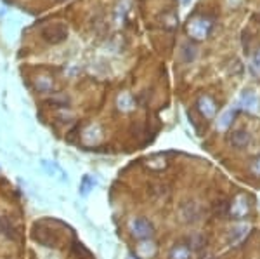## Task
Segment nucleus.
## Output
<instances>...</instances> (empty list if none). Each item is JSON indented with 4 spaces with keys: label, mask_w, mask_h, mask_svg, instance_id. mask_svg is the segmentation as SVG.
I'll return each instance as SVG.
<instances>
[{
    "label": "nucleus",
    "mask_w": 260,
    "mask_h": 259,
    "mask_svg": "<svg viewBox=\"0 0 260 259\" xmlns=\"http://www.w3.org/2000/svg\"><path fill=\"white\" fill-rule=\"evenodd\" d=\"M212 28H214V19L208 16H194L187 23V35L194 40H203L210 35Z\"/></svg>",
    "instance_id": "1"
},
{
    "label": "nucleus",
    "mask_w": 260,
    "mask_h": 259,
    "mask_svg": "<svg viewBox=\"0 0 260 259\" xmlns=\"http://www.w3.org/2000/svg\"><path fill=\"white\" fill-rule=\"evenodd\" d=\"M32 237L33 240L39 242L43 247H57V244H59V237H57L56 231L50 230V228L42 226V224H37V226L33 228Z\"/></svg>",
    "instance_id": "2"
},
{
    "label": "nucleus",
    "mask_w": 260,
    "mask_h": 259,
    "mask_svg": "<svg viewBox=\"0 0 260 259\" xmlns=\"http://www.w3.org/2000/svg\"><path fill=\"white\" fill-rule=\"evenodd\" d=\"M130 230H132V235L139 240H151L155 237V226L146 217H135L130 223Z\"/></svg>",
    "instance_id": "3"
},
{
    "label": "nucleus",
    "mask_w": 260,
    "mask_h": 259,
    "mask_svg": "<svg viewBox=\"0 0 260 259\" xmlns=\"http://www.w3.org/2000/svg\"><path fill=\"white\" fill-rule=\"evenodd\" d=\"M42 37L50 44H59L68 37V28L63 23H52L42 30Z\"/></svg>",
    "instance_id": "4"
},
{
    "label": "nucleus",
    "mask_w": 260,
    "mask_h": 259,
    "mask_svg": "<svg viewBox=\"0 0 260 259\" xmlns=\"http://www.w3.org/2000/svg\"><path fill=\"white\" fill-rule=\"evenodd\" d=\"M229 214H231L234 219H243V217L248 216L250 212V204H248V199H246V195H243V193H239V195H236L234 199H232V202L229 204Z\"/></svg>",
    "instance_id": "5"
},
{
    "label": "nucleus",
    "mask_w": 260,
    "mask_h": 259,
    "mask_svg": "<svg viewBox=\"0 0 260 259\" xmlns=\"http://www.w3.org/2000/svg\"><path fill=\"white\" fill-rule=\"evenodd\" d=\"M196 108L201 113V117L208 118V120H212V118L215 117V113H217V103H215V100L210 94H201V96H198Z\"/></svg>",
    "instance_id": "6"
},
{
    "label": "nucleus",
    "mask_w": 260,
    "mask_h": 259,
    "mask_svg": "<svg viewBox=\"0 0 260 259\" xmlns=\"http://www.w3.org/2000/svg\"><path fill=\"white\" fill-rule=\"evenodd\" d=\"M229 143H231L234 148H246V146L252 143V136H250V132L239 129V131H234L229 136Z\"/></svg>",
    "instance_id": "7"
},
{
    "label": "nucleus",
    "mask_w": 260,
    "mask_h": 259,
    "mask_svg": "<svg viewBox=\"0 0 260 259\" xmlns=\"http://www.w3.org/2000/svg\"><path fill=\"white\" fill-rule=\"evenodd\" d=\"M201 210L200 207H198V204L194 202H187L182 206V217L184 221H187V223H196V221L201 219Z\"/></svg>",
    "instance_id": "8"
},
{
    "label": "nucleus",
    "mask_w": 260,
    "mask_h": 259,
    "mask_svg": "<svg viewBox=\"0 0 260 259\" xmlns=\"http://www.w3.org/2000/svg\"><path fill=\"white\" fill-rule=\"evenodd\" d=\"M0 235L7 237L9 240H16V238H18V230H16L14 224L4 216H0Z\"/></svg>",
    "instance_id": "9"
},
{
    "label": "nucleus",
    "mask_w": 260,
    "mask_h": 259,
    "mask_svg": "<svg viewBox=\"0 0 260 259\" xmlns=\"http://www.w3.org/2000/svg\"><path fill=\"white\" fill-rule=\"evenodd\" d=\"M191 254H193V251L189 249V245L187 244H177V245H173L172 247L169 258L170 259H191Z\"/></svg>",
    "instance_id": "10"
},
{
    "label": "nucleus",
    "mask_w": 260,
    "mask_h": 259,
    "mask_svg": "<svg viewBox=\"0 0 260 259\" xmlns=\"http://www.w3.org/2000/svg\"><path fill=\"white\" fill-rule=\"evenodd\" d=\"M198 57V47L194 46L193 42H186L182 46V51H180V59L184 61V63H193L194 59Z\"/></svg>",
    "instance_id": "11"
},
{
    "label": "nucleus",
    "mask_w": 260,
    "mask_h": 259,
    "mask_svg": "<svg viewBox=\"0 0 260 259\" xmlns=\"http://www.w3.org/2000/svg\"><path fill=\"white\" fill-rule=\"evenodd\" d=\"M248 230L250 228L248 226H236V228H232L231 231H229V244L231 245H238L239 242H243V238L248 235Z\"/></svg>",
    "instance_id": "12"
},
{
    "label": "nucleus",
    "mask_w": 260,
    "mask_h": 259,
    "mask_svg": "<svg viewBox=\"0 0 260 259\" xmlns=\"http://www.w3.org/2000/svg\"><path fill=\"white\" fill-rule=\"evenodd\" d=\"M236 113H238V108H231V110H227V111H225V113L222 115V117L217 120V127L220 129V131H227V129L232 125V120H234Z\"/></svg>",
    "instance_id": "13"
},
{
    "label": "nucleus",
    "mask_w": 260,
    "mask_h": 259,
    "mask_svg": "<svg viewBox=\"0 0 260 259\" xmlns=\"http://www.w3.org/2000/svg\"><path fill=\"white\" fill-rule=\"evenodd\" d=\"M241 104L243 108H246L248 111H255L257 110V96L252 91H245L241 94Z\"/></svg>",
    "instance_id": "14"
},
{
    "label": "nucleus",
    "mask_w": 260,
    "mask_h": 259,
    "mask_svg": "<svg viewBox=\"0 0 260 259\" xmlns=\"http://www.w3.org/2000/svg\"><path fill=\"white\" fill-rule=\"evenodd\" d=\"M94 186H95V179L90 178V176H84V179H82V183H80V195L87 197L88 192L94 190Z\"/></svg>",
    "instance_id": "15"
},
{
    "label": "nucleus",
    "mask_w": 260,
    "mask_h": 259,
    "mask_svg": "<svg viewBox=\"0 0 260 259\" xmlns=\"http://www.w3.org/2000/svg\"><path fill=\"white\" fill-rule=\"evenodd\" d=\"M187 245H189L191 251H200L205 245V238L201 237V235H193V237L189 238V244Z\"/></svg>",
    "instance_id": "16"
},
{
    "label": "nucleus",
    "mask_w": 260,
    "mask_h": 259,
    "mask_svg": "<svg viewBox=\"0 0 260 259\" xmlns=\"http://www.w3.org/2000/svg\"><path fill=\"white\" fill-rule=\"evenodd\" d=\"M118 103H120V108H123V110H130L132 104H134V101H132V98H130L129 94H122Z\"/></svg>",
    "instance_id": "17"
},
{
    "label": "nucleus",
    "mask_w": 260,
    "mask_h": 259,
    "mask_svg": "<svg viewBox=\"0 0 260 259\" xmlns=\"http://www.w3.org/2000/svg\"><path fill=\"white\" fill-rule=\"evenodd\" d=\"M250 170L260 178V156H255V158L252 160V163H250Z\"/></svg>",
    "instance_id": "18"
},
{
    "label": "nucleus",
    "mask_w": 260,
    "mask_h": 259,
    "mask_svg": "<svg viewBox=\"0 0 260 259\" xmlns=\"http://www.w3.org/2000/svg\"><path fill=\"white\" fill-rule=\"evenodd\" d=\"M252 66H253V70H255L257 73H260V51L255 54V56H253V64H252Z\"/></svg>",
    "instance_id": "19"
},
{
    "label": "nucleus",
    "mask_w": 260,
    "mask_h": 259,
    "mask_svg": "<svg viewBox=\"0 0 260 259\" xmlns=\"http://www.w3.org/2000/svg\"><path fill=\"white\" fill-rule=\"evenodd\" d=\"M189 2H191V0H184V4H189Z\"/></svg>",
    "instance_id": "20"
},
{
    "label": "nucleus",
    "mask_w": 260,
    "mask_h": 259,
    "mask_svg": "<svg viewBox=\"0 0 260 259\" xmlns=\"http://www.w3.org/2000/svg\"><path fill=\"white\" fill-rule=\"evenodd\" d=\"M132 259H137V258H132Z\"/></svg>",
    "instance_id": "21"
}]
</instances>
